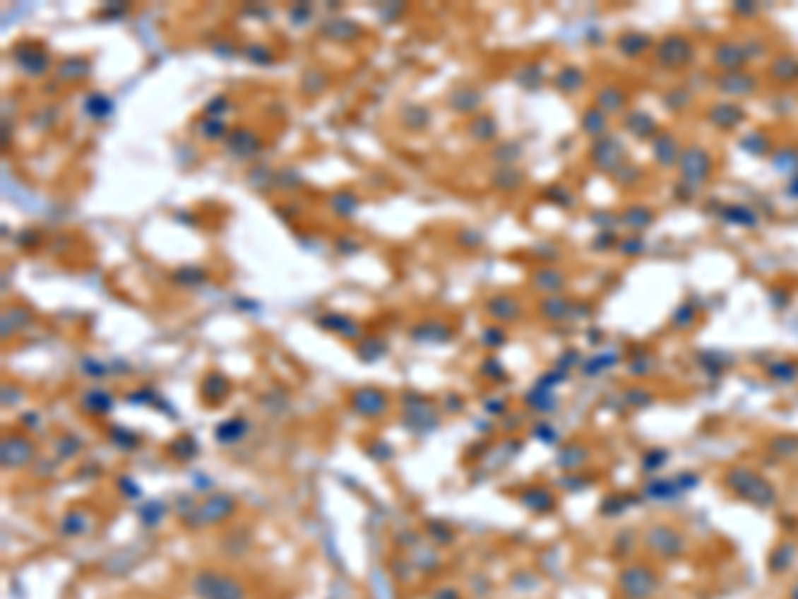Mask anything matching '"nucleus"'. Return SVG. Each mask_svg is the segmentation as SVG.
<instances>
[{
  "label": "nucleus",
  "mask_w": 798,
  "mask_h": 599,
  "mask_svg": "<svg viewBox=\"0 0 798 599\" xmlns=\"http://www.w3.org/2000/svg\"><path fill=\"white\" fill-rule=\"evenodd\" d=\"M232 509H234V501L229 496H213V498H208L206 504L197 509L194 514H197V522H200V525H213V522L227 517V511H232Z\"/></svg>",
  "instance_id": "4"
},
{
  "label": "nucleus",
  "mask_w": 798,
  "mask_h": 599,
  "mask_svg": "<svg viewBox=\"0 0 798 599\" xmlns=\"http://www.w3.org/2000/svg\"><path fill=\"white\" fill-rule=\"evenodd\" d=\"M352 405L359 415L378 418V415H383L388 410V397L386 392L367 386V389H357V392L352 394Z\"/></svg>",
  "instance_id": "2"
},
{
  "label": "nucleus",
  "mask_w": 798,
  "mask_h": 599,
  "mask_svg": "<svg viewBox=\"0 0 798 599\" xmlns=\"http://www.w3.org/2000/svg\"><path fill=\"white\" fill-rule=\"evenodd\" d=\"M194 594L200 599H245V588L232 576H221L216 570H203L192 581Z\"/></svg>",
  "instance_id": "1"
},
{
  "label": "nucleus",
  "mask_w": 798,
  "mask_h": 599,
  "mask_svg": "<svg viewBox=\"0 0 798 599\" xmlns=\"http://www.w3.org/2000/svg\"><path fill=\"white\" fill-rule=\"evenodd\" d=\"M35 456V445L24 437H11L3 442V463L6 466H24Z\"/></svg>",
  "instance_id": "3"
}]
</instances>
